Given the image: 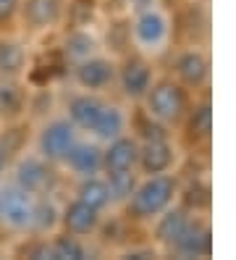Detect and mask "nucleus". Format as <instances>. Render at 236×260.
Here are the masks:
<instances>
[{
  "label": "nucleus",
  "instance_id": "obj_1",
  "mask_svg": "<svg viewBox=\"0 0 236 260\" xmlns=\"http://www.w3.org/2000/svg\"><path fill=\"white\" fill-rule=\"evenodd\" d=\"M173 179L168 176H152L150 181H145L131 197V213L137 218H152L157 213H163L171 200H173Z\"/></svg>",
  "mask_w": 236,
  "mask_h": 260
},
{
  "label": "nucleus",
  "instance_id": "obj_2",
  "mask_svg": "<svg viewBox=\"0 0 236 260\" xmlns=\"http://www.w3.org/2000/svg\"><path fill=\"white\" fill-rule=\"evenodd\" d=\"M0 216H3L13 229H26L35 218V203H31V192L13 187L6 194H0Z\"/></svg>",
  "mask_w": 236,
  "mask_h": 260
},
{
  "label": "nucleus",
  "instance_id": "obj_3",
  "mask_svg": "<svg viewBox=\"0 0 236 260\" xmlns=\"http://www.w3.org/2000/svg\"><path fill=\"white\" fill-rule=\"evenodd\" d=\"M74 147V129L69 121H53L40 137V150L47 160H66Z\"/></svg>",
  "mask_w": 236,
  "mask_h": 260
},
{
  "label": "nucleus",
  "instance_id": "obj_4",
  "mask_svg": "<svg viewBox=\"0 0 236 260\" xmlns=\"http://www.w3.org/2000/svg\"><path fill=\"white\" fill-rule=\"evenodd\" d=\"M184 111V95L176 84L163 82L150 95V113L160 121H176Z\"/></svg>",
  "mask_w": 236,
  "mask_h": 260
},
{
  "label": "nucleus",
  "instance_id": "obj_5",
  "mask_svg": "<svg viewBox=\"0 0 236 260\" xmlns=\"http://www.w3.org/2000/svg\"><path fill=\"white\" fill-rule=\"evenodd\" d=\"M134 37H137L139 45H145L147 50H157L165 42V37H168V21H165V16H163V13H157V11L142 13V16L137 19V24H134Z\"/></svg>",
  "mask_w": 236,
  "mask_h": 260
},
{
  "label": "nucleus",
  "instance_id": "obj_6",
  "mask_svg": "<svg viewBox=\"0 0 236 260\" xmlns=\"http://www.w3.org/2000/svg\"><path fill=\"white\" fill-rule=\"evenodd\" d=\"M100 216H97V208L84 203V200H76L66 208V213H63V223H66V229L71 234H89L94 232V226H97Z\"/></svg>",
  "mask_w": 236,
  "mask_h": 260
},
{
  "label": "nucleus",
  "instance_id": "obj_7",
  "mask_svg": "<svg viewBox=\"0 0 236 260\" xmlns=\"http://www.w3.org/2000/svg\"><path fill=\"white\" fill-rule=\"evenodd\" d=\"M137 158H139V150H137L134 140H116L103 155V166L108 168L110 174L113 171H131V166L137 163Z\"/></svg>",
  "mask_w": 236,
  "mask_h": 260
},
{
  "label": "nucleus",
  "instance_id": "obj_8",
  "mask_svg": "<svg viewBox=\"0 0 236 260\" xmlns=\"http://www.w3.org/2000/svg\"><path fill=\"white\" fill-rule=\"evenodd\" d=\"M139 155H142V168H145L147 174H163L173 160V150L163 140H150Z\"/></svg>",
  "mask_w": 236,
  "mask_h": 260
},
{
  "label": "nucleus",
  "instance_id": "obj_9",
  "mask_svg": "<svg viewBox=\"0 0 236 260\" xmlns=\"http://www.w3.org/2000/svg\"><path fill=\"white\" fill-rule=\"evenodd\" d=\"M76 79H79L82 87L100 89V87H105L110 79H113V66H110L108 60H100V58L84 60V63L79 66V71H76Z\"/></svg>",
  "mask_w": 236,
  "mask_h": 260
},
{
  "label": "nucleus",
  "instance_id": "obj_10",
  "mask_svg": "<svg viewBox=\"0 0 236 260\" xmlns=\"http://www.w3.org/2000/svg\"><path fill=\"white\" fill-rule=\"evenodd\" d=\"M50 181V168L37 158H26L19 166V187L26 192H40Z\"/></svg>",
  "mask_w": 236,
  "mask_h": 260
},
{
  "label": "nucleus",
  "instance_id": "obj_11",
  "mask_svg": "<svg viewBox=\"0 0 236 260\" xmlns=\"http://www.w3.org/2000/svg\"><path fill=\"white\" fill-rule=\"evenodd\" d=\"M176 247L184 255H208L210 252V232L199 223H186L184 234L176 239Z\"/></svg>",
  "mask_w": 236,
  "mask_h": 260
},
{
  "label": "nucleus",
  "instance_id": "obj_12",
  "mask_svg": "<svg viewBox=\"0 0 236 260\" xmlns=\"http://www.w3.org/2000/svg\"><path fill=\"white\" fill-rule=\"evenodd\" d=\"M69 166L79 174H94L103 166V152L94 145H74L66 155Z\"/></svg>",
  "mask_w": 236,
  "mask_h": 260
},
{
  "label": "nucleus",
  "instance_id": "obj_13",
  "mask_svg": "<svg viewBox=\"0 0 236 260\" xmlns=\"http://www.w3.org/2000/svg\"><path fill=\"white\" fill-rule=\"evenodd\" d=\"M121 82H123V92L129 98H139L150 89V69L139 60H131L126 63L123 74H121Z\"/></svg>",
  "mask_w": 236,
  "mask_h": 260
},
{
  "label": "nucleus",
  "instance_id": "obj_14",
  "mask_svg": "<svg viewBox=\"0 0 236 260\" xmlns=\"http://www.w3.org/2000/svg\"><path fill=\"white\" fill-rule=\"evenodd\" d=\"M100 111H103V103L97 98H89V95L74 98L71 100V108H69L71 121H74L76 126H82V129H92V124L97 121Z\"/></svg>",
  "mask_w": 236,
  "mask_h": 260
},
{
  "label": "nucleus",
  "instance_id": "obj_15",
  "mask_svg": "<svg viewBox=\"0 0 236 260\" xmlns=\"http://www.w3.org/2000/svg\"><path fill=\"white\" fill-rule=\"evenodd\" d=\"M60 16L58 0H26V21L35 26H50Z\"/></svg>",
  "mask_w": 236,
  "mask_h": 260
},
{
  "label": "nucleus",
  "instance_id": "obj_16",
  "mask_svg": "<svg viewBox=\"0 0 236 260\" xmlns=\"http://www.w3.org/2000/svg\"><path fill=\"white\" fill-rule=\"evenodd\" d=\"M123 129V113L118 108H110V105H103V111L97 116V121L92 124V132L100 137V140H116Z\"/></svg>",
  "mask_w": 236,
  "mask_h": 260
},
{
  "label": "nucleus",
  "instance_id": "obj_17",
  "mask_svg": "<svg viewBox=\"0 0 236 260\" xmlns=\"http://www.w3.org/2000/svg\"><path fill=\"white\" fill-rule=\"evenodd\" d=\"M179 76L186 84H199L208 76V60L199 53H186L179 58Z\"/></svg>",
  "mask_w": 236,
  "mask_h": 260
},
{
  "label": "nucleus",
  "instance_id": "obj_18",
  "mask_svg": "<svg viewBox=\"0 0 236 260\" xmlns=\"http://www.w3.org/2000/svg\"><path fill=\"white\" fill-rule=\"evenodd\" d=\"M186 223H189V221L184 218V213H179V210L168 213V216H163V221L157 223V239L168 242V244H176V239L184 234Z\"/></svg>",
  "mask_w": 236,
  "mask_h": 260
},
{
  "label": "nucleus",
  "instance_id": "obj_19",
  "mask_svg": "<svg viewBox=\"0 0 236 260\" xmlns=\"http://www.w3.org/2000/svg\"><path fill=\"white\" fill-rule=\"evenodd\" d=\"M79 200H84V203H89V205H94V208H105L108 203H110V189H108V184L105 181H100V179H87L82 187H79Z\"/></svg>",
  "mask_w": 236,
  "mask_h": 260
},
{
  "label": "nucleus",
  "instance_id": "obj_20",
  "mask_svg": "<svg viewBox=\"0 0 236 260\" xmlns=\"http://www.w3.org/2000/svg\"><path fill=\"white\" fill-rule=\"evenodd\" d=\"M24 66V50L16 42H0V74H16Z\"/></svg>",
  "mask_w": 236,
  "mask_h": 260
},
{
  "label": "nucleus",
  "instance_id": "obj_21",
  "mask_svg": "<svg viewBox=\"0 0 236 260\" xmlns=\"http://www.w3.org/2000/svg\"><path fill=\"white\" fill-rule=\"evenodd\" d=\"M24 105L21 89L11 82H0V116H16Z\"/></svg>",
  "mask_w": 236,
  "mask_h": 260
},
{
  "label": "nucleus",
  "instance_id": "obj_22",
  "mask_svg": "<svg viewBox=\"0 0 236 260\" xmlns=\"http://www.w3.org/2000/svg\"><path fill=\"white\" fill-rule=\"evenodd\" d=\"M110 197H116V200H123V197H129L134 192V176L129 171H113L110 174Z\"/></svg>",
  "mask_w": 236,
  "mask_h": 260
},
{
  "label": "nucleus",
  "instance_id": "obj_23",
  "mask_svg": "<svg viewBox=\"0 0 236 260\" xmlns=\"http://www.w3.org/2000/svg\"><path fill=\"white\" fill-rule=\"evenodd\" d=\"M87 252L74 237H60L53 244V257H71V260H82Z\"/></svg>",
  "mask_w": 236,
  "mask_h": 260
},
{
  "label": "nucleus",
  "instance_id": "obj_24",
  "mask_svg": "<svg viewBox=\"0 0 236 260\" xmlns=\"http://www.w3.org/2000/svg\"><path fill=\"white\" fill-rule=\"evenodd\" d=\"M92 48H94V40L89 35H84V32L71 35L69 42H66V50H69L71 58H87L92 53Z\"/></svg>",
  "mask_w": 236,
  "mask_h": 260
},
{
  "label": "nucleus",
  "instance_id": "obj_25",
  "mask_svg": "<svg viewBox=\"0 0 236 260\" xmlns=\"http://www.w3.org/2000/svg\"><path fill=\"white\" fill-rule=\"evenodd\" d=\"M192 134L197 137H208L210 134V126H213V113H210V105H199L192 116Z\"/></svg>",
  "mask_w": 236,
  "mask_h": 260
},
{
  "label": "nucleus",
  "instance_id": "obj_26",
  "mask_svg": "<svg viewBox=\"0 0 236 260\" xmlns=\"http://www.w3.org/2000/svg\"><path fill=\"white\" fill-rule=\"evenodd\" d=\"M55 223V208L50 203H42V205H35V218H31V226H37V229H53Z\"/></svg>",
  "mask_w": 236,
  "mask_h": 260
},
{
  "label": "nucleus",
  "instance_id": "obj_27",
  "mask_svg": "<svg viewBox=\"0 0 236 260\" xmlns=\"http://www.w3.org/2000/svg\"><path fill=\"white\" fill-rule=\"evenodd\" d=\"M92 11H94V0H76L71 13H74V21L76 24H84L92 19Z\"/></svg>",
  "mask_w": 236,
  "mask_h": 260
},
{
  "label": "nucleus",
  "instance_id": "obj_28",
  "mask_svg": "<svg viewBox=\"0 0 236 260\" xmlns=\"http://www.w3.org/2000/svg\"><path fill=\"white\" fill-rule=\"evenodd\" d=\"M16 8H19V0H0V21H8Z\"/></svg>",
  "mask_w": 236,
  "mask_h": 260
},
{
  "label": "nucleus",
  "instance_id": "obj_29",
  "mask_svg": "<svg viewBox=\"0 0 236 260\" xmlns=\"http://www.w3.org/2000/svg\"><path fill=\"white\" fill-rule=\"evenodd\" d=\"M3 163H6V150L0 147V168H3Z\"/></svg>",
  "mask_w": 236,
  "mask_h": 260
}]
</instances>
